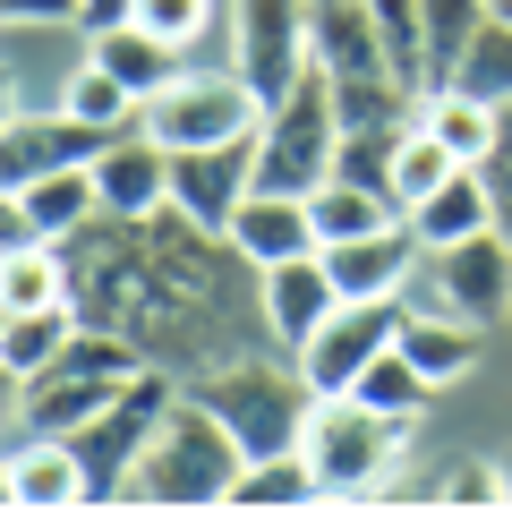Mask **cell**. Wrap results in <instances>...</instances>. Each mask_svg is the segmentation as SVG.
<instances>
[{
	"label": "cell",
	"instance_id": "cell-1",
	"mask_svg": "<svg viewBox=\"0 0 512 512\" xmlns=\"http://www.w3.org/2000/svg\"><path fill=\"white\" fill-rule=\"evenodd\" d=\"M248 470V453H239V436L222 427L214 402H171L163 427H154L146 461L128 470V495L120 504H154V512H197V504H231V478Z\"/></svg>",
	"mask_w": 512,
	"mask_h": 512
},
{
	"label": "cell",
	"instance_id": "cell-2",
	"mask_svg": "<svg viewBox=\"0 0 512 512\" xmlns=\"http://www.w3.org/2000/svg\"><path fill=\"white\" fill-rule=\"evenodd\" d=\"M128 376H146V350L128 342V333L77 325V342L35 384H9V427L18 436H77L94 410H111L128 393Z\"/></svg>",
	"mask_w": 512,
	"mask_h": 512
},
{
	"label": "cell",
	"instance_id": "cell-3",
	"mask_svg": "<svg viewBox=\"0 0 512 512\" xmlns=\"http://www.w3.org/2000/svg\"><path fill=\"white\" fill-rule=\"evenodd\" d=\"M410 427H419V419H393V410L359 402V393H316L299 453H308L316 478H325V504H367V495H393L402 453H410Z\"/></svg>",
	"mask_w": 512,
	"mask_h": 512
},
{
	"label": "cell",
	"instance_id": "cell-4",
	"mask_svg": "<svg viewBox=\"0 0 512 512\" xmlns=\"http://www.w3.org/2000/svg\"><path fill=\"white\" fill-rule=\"evenodd\" d=\"M188 393L222 410V427L239 436V453H248V461H265V453H299V436H308V410H316V384L299 376V359H291V367L231 359V367H205Z\"/></svg>",
	"mask_w": 512,
	"mask_h": 512
},
{
	"label": "cell",
	"instance_id": "cell-5",
	"mask_svg": "<svg viewBox=\"0 0 512 512\" xmlns=\"http://www.w3.org/2000/svg\"><path fill=\"white\" fill-rule=\"evenodd\" d=\"M342 163V111H333V77L308 69L282 103H265L256 120V188H282V197H308L333 180Z\"/></svg>",
	"mask_w": 512,
	"mask_h": 512
},
{
	"label": "cell",
	"instance_id": "cell-6",
	"mask_svg": "<svg viewBox=\"0 0 512 512\" xmlns=\"http://www.w3.org/2000/svg\"><path fill=\"white\" fill-rule=\"evenodd\" d=\"M402 299H410V316L504 325V308H512V239L504 231H470V239H453V248H419Z\"/></svg>",
	"mask_w": 512,
	"mask_h": 512
},
{
	"label": "cell",
	"instance_id": "cell-7",
	"mask_svg": "<svg viewBox=\"0 0 512 512\" xmlns=\"http://www.w3.org/2000/svg\"><path fill=\"white\" fill-rule=\"evenodd\" d=\"M256 120H265V94H256L231 60H222V69H197V60H188L163 94H146V137H163L171 154L222 146V137H256Z\"/></svg>",
	"mask_w": 512,
	"mask_h": 512
},
{
	"label": "cell",
	"instance_id": "cell-8",
	"mask_svg": "<svg viewBox=\"0 0 512 512\" xmlns=\"http://www.w3.org/2000/svg\"><path fill=\"white\" fill-rule=\"evenodd\" d=\"M180 402V393H171L163 376H128V393L111 410H94L86 427H77V461H86V504H120L128 495V470H137V461H146V444H154V427H163V410Z\"/></svg>",
	"mask_w": 512,
	"mask_h": 512
},
{
	"label": "cell",
	"instance_id": "cell-9",
	"mask_svg": "<svg viewBox=\"0 0 512 512\" xmlns=\"http://www.w3.org/2000/svg\"><path fill=\"white\" fill-rule=\"evenodd\" d=\"M308 9L316 0H231V69L248 77L265 103H282V94L316 69Z\"/></svg>",
	"mask_w": 512,
	"mask_h": 512
},
{
	"label": "cell",
	"instance_id": "cell-10",
	"mask_svg": "<svg viewBox=\"0 0 512 512\" xmlns=\"http://www.w3.org/2000/svg\"><path fill=\"white\" fill-rule=\"evenodd\" d=\"M410 325V299H342V308L325 316V325L308 333V350H299V376L316 384V393H350V384L367 376V359H384V350L402 342Z\"/></svg>",
	"mask_w": 512,
	"mask_h": 512
},
{
	"label": "cell",
	"instance_id": "cell-11",
	"mask_svg": "<svg viewBox=\"0 0 512 512\" xmlns=\"http://www.w3.org/2000/svg\"><path fill=\"white\" fill-rule=\"evenodd\" d=\"M111 137H120V128H94V120H77V111H60V103L52 111H9V137H0V197L52 180V171L94 163Z\"/></svg>",
	"mask_w": 512,
	"mask_h": 512
},
{
	"label": "cell",
	"instance_id": "cell-12",
	"mask_svg": "<svg viewBox=\"0 0 512 512\" xmlns=\"http://www.w3.org/2000/svg\"><path fill=\"white\" fill-rule=\"evenodd\" d=\"M256 188V137H222V146H188L171 154V205L197 231H231V214Z\"/></svg>",
	"mask_w": 512,
	"mask_h": 512
},
{
	"label": "cell",
	"instance_id": "cell-13",
	"mask_svg": "<svg viewBox=\"0 0 512 512\" xmlns=\"http://www.w3.org/2000/svg\"><path fill=\"white\" fill-rule=\"evenodd\" d=\"M0 495H9V512H69V504H86V461H77L69 436H18L9 427Z\"/></svg>",
	"mask_w": 512,
	"mask_h": 512
},
{
	"label": "cell",
	"instance_id": "cell-14",
	"mask_svg": "<svg viewBox=\"0 0 512 512\" xmlns=\"http://www.w3.org/2000/svg\"><path fill=\"white\" fill-rule=\"evenodd\" d=\"M256 308H265V333L299 359V350H308V333L342 308V291H333L325 256L308 248V256H282V265H265V274H256Z\"/></svg>",
	"mask_w": 512,
	"mask_h": 512
},
{
	"label": "cell",
	"instance_id": "cell-15",
	"mask_svg": "<svg viewBox=\"0 0 512 512\" xmlns=\"http://www.w3.org/2000/svg\"><path fill=\"white\" fill-rule=\"evenodd\" d=\"M94 188H103V214H163L171 205V146L146 128H120L103 154H94Z\"/></svg>",
	"mask_w": 512,
	"mask_h": 512
},
{
	"label": "cell",
	"instance_id": "cell-16",
	"mask_svg": "<svg viewBox=\"0 0 512 512\" xmlns=\"http://www.w3.org/2000/svg\"><path fill=\"white\" fill-rule=\"evenodd\" d=\"M316 256H325V274H333L342 299H393L410 282V265H419V231H410V214H402V222H384V231L333 239V248H316Z\"/></svg>",
	"mask_w": 512,
	"mask_h": 512
},
{
	"label": "cell",
	"instance_id": "cell-17",
	"mask_svg": "<svg viewBox=\"0 0 512 512\" xmlns=\"http://www.w3.org/2000/svg\"><path fill=\"white\" fill-rule=\"evenodd\" d=\"M222 239L248 256V274H265V265H282V256H308L316 248V214H308V197L248 188V205L231 214V231H222Z\"/></svg>",
	"mask_w": 512,
	"mask_h": 512
},
{
	"label": "cell",
	"instance_id": "cell-18",
	"mask_svg": "<svg viewBox=\"0 0 512 512\" xmlns=\"http://www.w3.org/2000/svg\"><path fill=\"white\" fill-rule=\"evenodd\" d=\"M308 35H316V69H325L333 86H350V77H393L384 35H376V18H367V0H316V9H308Z\"/></svg>",
	"mask_w": 512,
	"mask_h": 512
},
{
	"label": "cell",
	"instance_id": "cell-19",
	"mask_svg": "<svg viewBox=\"0 0 512 512\" xmlns=\"http://www.w3.org/2000/svg\"><path fill=\"white\" fill-rule=\"evenodd\" d=\"M410 231H419V248H453V239H470V231H495L487 171H478V163H461L453 180L436 188V197H419V205H410Z\"/></svg>",
	"mask_w": 512,
	"mask_h": 512
},
{
	"label": "cell",
	"instance_id": "cell-20",
	"mask_svg": "<svg viewBox=\"0 0 512 512\" xmlns=\"http://www.w3.org/2000/svg\"><path fill=\"white\" fill-rule=\"evenodd\" d=\"M77 325H86L77 299H69V308H18V316H0V376H9V384H35L43 367L77 342Z\"/></svg>",
	"mask_w": 512,
	"mask_h": 512
},
{
	"label": "cell",
	"instance_id": "cell-21",
	"mask_svg": "<svg viewBox=\"0 0 512 512\" xmlns=\"http://www.w3.org/2000/svg\"><path fill=\"white\" fill-rule=\"evenodd\" d=\"M94 60H103L111 77H120L128 94H137V103H146V94H163L171 77L188 69V52H171L163 35H146V26L128 18V26H103V35H94Z\"/></svg>",
	"mask_w": 512,
	"mask_h": 512
},
{
	"label": "cell",
	"instance_id": "cell-22",
	"mask_svg": "<svg viewBox=\"0 0 512 512\" xmlns=\"http://www.w3.org/2000/svg\"><path fill=\"white\" fill-rule=\"evenodd\" d=\"M69 299H77V274H69V248H60V239H43V248H9V265H0V316L69 308Z\"/></svg>",
	"mask_w": 512,
	"mask_h": 512
},
{
	"label": "cell",
	"instance_id": "cell-23",
	"mask_svg": "<svg viewBox=\"0 0 512 512\" xmlns=\"http://www.w3.org/2000/svg\"><path fill=\"white\" fill-rule=\"evenodd\" d=\"M308 214H316V248H333V239H359V231H384V222H402V205L384 197V188L342 180V171H333L325 188H308Z\"/></svg>",
	"mask_w": 512,
	"mask_h": 512
},
{
	"label": "cell",
	"instance_id": "cell-24",
	"mask_svg": "<svg viewBox=\"0 0 512 512\" xmlns=\"http://www.w3.org/2000/svg\"><path fill=\"white\" fill-rule=\"evenodd\" d=\"M18 205H26V222H35L43 239H77L94 214H103V188H94V163H77V171H52V180L18 188Z\"/></svg>",
	"mask_w": 512,
	"mask_h": 512
},
{
	"label": "cell",
	"instance_id": "cell-25",
	"mask_svg": "<svg viewBox=\"0 0 512 512\" xmlns=\"http://www.w3.org/2000/svg\"><path fill=\"white\" fill-rule=\"evenodd\" d=\"M453 171H461V154L444 146L436 128H419V120H410L402 137H393V171H384V197H393V205L410 214V205H419V197H436V188L453 180Z\"/></svg>",
	"mask_w": 512,
	"mask_h": 512
},
{
	"label": "cell",
	"instance_id": "cell-26",
	"mask_svg": "<svg viewBox=\"0 0 512 512\" xmlns=\"http://www.w3.org/2000/svg\"><path fill=\"white\" fill-rule=\"evenodd\" d=\"M231 504L248 512H274V504H325V478H316L308 453H265L231 478Z\"/></svg>",
	"mask_w": 512,
	"mask_h": 512
},
{
	"label": "cell",
	"instance_id": "cell-27",
	"mask_svg": "<svg viewBox=\"0 0 512 512\" xmlns=\"http://www.w3.org/2000/svg\"><path fill=\"white\" fill-rule=\"evenodd\" d=\"M478 342H487V325H470V316H410V325H402V350H410L436 384L470 376V367H478Z\"/></svg>",
	"mask_w": 512,
	"mask_h": 512
},
{
	"label": "cell",
	"instance_id": "cell-28",
	"mask_svg": "<svg viewBox=\"0 0 512 512\" xmlns=\"http://www.w3.org/2000/svg\"><path fill=\"white\" fill-rule=\"evenodd\" d=\"M350 393H359V402H376V410H393V419H427V402H436L444 384L427 376V367L410 359L402 342H393V350H384V359H367V376L350 384Z\"/></svg>",
	"mask_w": 512,
	"mask_h": 512
},
{
	"label": "cell",
	"instance_id": "cell-29",
	"mask_svg": "<svg viewBox=\"0 0 512 512\" xmlns=\"http://www.w3.org/2000/svg\"><path fill=\"white\" fill-rule=\"evenodd\" d=\"M419 128H436L461 163H487V146H495V103H470L461 86H436V94H419Z\"/></svg>",
	"mask_w": 512,
	"mask_h": 512
},
{
	"label": "cell",
	"instance_id": "cell-30",
	"mask_svg": "<svg viewBox=\"0 0 512 512\" xmlns=\"http://www.w3.org/2000/svg\"><path fill=\"white\" fill-rule=\"evenodd\" d=\"M419 18H427V94H436L444 77L461 69L470 35L495 18V0H419Z\"/></svg>",
	"mask_w": 512,
	"mask_h": 512
},
{
	"label": "cell",
	"instance_id": "cell-31",
	"mask_svg": "<svg viewBox=\"0 0 512 512\" xmlns=\"http://www.w3.org/2000/svg\"><path fill=\"white\" fill-rule=\"evenodd\" d=\"M444 86H461L470 103H512V18H487L470 35V52H461V69L444 77Z\"/></svg>",
	"mask_w": 512,
	"mask_h": 512
},
{
	"label": "cell",
	"instance_id": "cell-32",
	"mask_svg": "<svg viewBox=\"0 0 512 512\" xmlns=\"http://www.w3.org/2000/svg\"><path fill=\"white\" fill-rule=\"evenodd\" d=\"M367 18H376V35H384L393 77H402L410 94H427V18H419V0H367Z\"/></svg>",
	"mask_w": 512,
	"mask_h": 512
},
{
	"label": "cell",
	"instance_id": "cell-33",
	"mask_svg": "<svg viewBox=\"0 0 512 512\" xmlns=\"http://www.w3.org/2000/svg\"><path fill=\"white\" fill-rule=\"evenodd\" d=\"M60 111H77V120H94V128H146V103H137V94H128L120 77L103 69V60H86V69L69 77Z\"/></svg>",
	"mask_w": 512,
	"mask_h": 512
},
{
	"label": "cell",
	"instance_id": "cell-34",
	"mask_svg": "<svg viewBox=\"0 0 512 512\" xmlns=\"http://www.w3.org/2000/svg\"><path fill=\"white\" fill-rule=\"evenodd\" d=\"M137 26L163 35L171 52H197V43L214 35V0H137Z\"/></svg>",
	"mask_w": 512,
	"mask_h": 512
},
{
	"label": "cell",
	"instance_id": "cell-35",
	"mask_svg": "<svg viewBox=\"0 0 512 512\" xmlns=\"http://www.w3.org/2000/svg\"><path fill=\"white\" fill-rule=\"evenodd\" d=\"M487 197H495V231L512 239V103H495V146H487Z\"/></svg>",
	"mask_w": 512,
	"mask_h": 512
},
{
	"label": "cell",
	"instance_id": "cell-36",
	"mask_svg": "<svg viewBox=\"0 0 512 512\" xmlns=\"http://www.w3.org/2000/svg\"><path fill=\"white\" fill-rule=\"evenodd\" d=\"M444 504H504V461L495 470H453L444 478Z\"/></svg>",
	"mask_w": 512,
	"mask_h": 512
},
{
	"label": "cell",
	"instance_id": "cell-37",
	"mask_svg": "<svg viewBox=\"0 0 512 512\" xmlns=\"http://www.w3.org/2000/svg\"><path fill=\"white\" fill-rule=\"evenodd\" d=\"M18 26H69V18H86V0H0Z\"/></svg>",
	"mask_w": 512,
	"mask_h": 512
},
{
	"label": "cell",
	"instance_id": "cell-38",
	"mask_svg": "<svg viewBox=\"0 0 512 512\" xmlns=\"http://www.w3.org/2000/svg\"><path fill=\"white\" fill-rule=\"evenodd\" d=\"M128 18H137V0H86V26H94V35H103V26H128Z\"/></svg>",
	"mask_w": 512,
	"mask_h": 512
},
{
	"label": "cell",
	"instance_id": "cell-39",
	"mask_svg": "<svg viewBox=\"0 0 512 512\" xmlns=\"http://www.w3.org/2000/svg\"><path fill=\"white\" fill-rule=\"evenodd\" d=\"M504 504H512V461H504Z\"/></svg>",
	"mask_w": 512,
	"mask_h": 512
},
{
	"label": "cell",
	"instance_id": "cell-40",
	"mask_svg": "<svg viewBox=\"0 0 512 512\" xmlns=\"http://www.w3.org/2000/svg\"><path fill=\"white\" fill-rule=\"evenodd\" d=\"M495 18H512V0H495Z\"/></svg>",
	"mask_w": 512,
	"mask_h": 512
}]
</instances>
